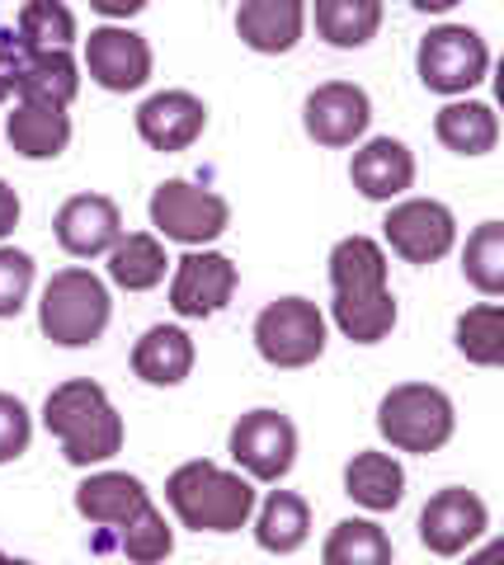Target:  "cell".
Listing matches in <instances>:
<instances>
[{
    "label": "cell",
    "instance_id": "d6a6232c",
    "mask_svg": "<svg viewBox=\"0 0 504 565\" xmlns=\"http://www.w3.org/2000/svg\"><path fill=\"white\" fill-rule=\"evenodd\" d=\"M33 288V259L14 245H0V316H20Z\"/></svg>",
    "mask_w": 504,
    "mask_h": 565
},
{
    "label": "cell",
    "instance_id": "e575fe53",
    "mask_svg": "<svg viewBox=\"0 0 504 565\" xmlns=\"http://www.w3.org/2000/svg\"><path fill=\"white\" fill-rule=\"evenodd\" d=\"M24 39L14 29H0V104L14 95V76H20V57H24Z\"/></svg>",
    "mask_w": 504,
    "mask_h": 565
},
{
    "label": "cell",
    "instance_id": "8d00e7d4",
    "mask_svg": "<svg viewBox=\"0 0 504 565\" xmlns=\"http://www.w3.org/2000/svg\"><path fill=\"white\" fill-rule=\"evenodd\" d=\"M99 14H109V20H128V14L147 10V0H90Z\"/></svg>",
    "mask_w": 504,
    "mask_h": 565
},
{
    "label": "cell",
    "instance_id": "9c48e42d",
    "mask_svg": "<svg viewBox=\"0 0 504 565\" xmlns=\"http://www.w3.org/2000/svg\"><path fill=\"white\" fill-rule=\"evenodd\" d=\"M232 457L250 481H283L298 462V429L283 411H250L232 429Z\"/></svg>",
    "mask_w": 504,
    "mask_h": 565
},
{
    "label": "cell",
    "instance_id": "d4e9b609",
    "mask_svg": "<svg viewBox=\"0 0 504 565\" xmlns=\"http://www.w3.org/2000/svg\"><path fill=\"white\" fill-rule=\"evenodd\" d=\"M311 533V509L302 494H292V490H274L265 504H259V519H255V542L265 546V552H278V556H288V552H298V546L307 542Z\"/></svg>",
    "mask_w": 504,
    "mask_h": 565
},
{
    "label": "cell",
    "instance_id": "9a60e30c",
    "mask_svg": "<svg viewBox=\"0 0 504 565\" xmlns=\"http://www.w3.org/2000/svg\"><path fill=\"white\" fill-rule=\"evenodd\" d=\"M52 232H57V245L66 255L95 259L124 236V212H118L114 199H104V193H76V199H66L57 207Z\"/></svg>",
    "mask_w": 504,
    "mask_h": 565
},
{
    "label": "cell",
    "instance_id": "ffe728a7",
    "mask_svg": "<svg viewBox=\"0 0 504 565\" xmlns=\"http://www.w3.org/2000/svg\"><path fill=\"white\" fill-rule=\"evenodd\" d=\"M151 494L147 486L128 471H99L90 481L76 486V509L81 519H90L95 527H124L137 509H147Z\"/></svg>",
    "mask_w": 504,
    "mask_h": 565
},
{
    "label": "cell",
    "instance_id": "f546056e",
    "mask_svg": "<svg viewBox=\"0 0 504 565\" xmlns=\"http://www.w3.org/2000/svg\"><path fill=\"white\" fill-rule=\"evenodd\" d=\"M462 274L485 297L504 292V226L500 222H481L472 232V241L462 250Z\"/></svg>",
    "mask_w": 504,
    "mask_h": 565
},
{
    "label": "cell",
    "instance_id": "7a4b0ae2",
    "mask_svg": "<svg viewBox=\"0 0 504 565\" xmlns=\"http://www.w3.org/2000/svg\"><path fill=\"white\" fill-rule=\"evenodd\" d=\"M43 424L62 444V457L72 467H95L124 448V419H118L109 392L90 377H72L52 386L43 401Z\"/></svg>",
    "mask_w": 504,
    "mask_h": 565
},
{
    "label": "cell",
    "instance_id": "603a6c76",
    "mask_svg": "<svg viewBox=\"0 0 504 565\" xmlns=\"http://www.w3.org/2000/svg\"><path fill=\"white\" fill-rule=\"evenodd\" d=\"M344 494L373 514H387L406 500V471L392 452H354V462L344 467Z\"/></svg>",
    "mask_w": 504,
    "mask_h": 565
},
{
    "label": "cell",
    "instance_id": "74e56055",
    "mask_svg": "<svg viewBox=\"0 0 504 565\" xmlns=\"http://www.w3.org/2000/svg\"><path fill=\"white\" fill-rule=\"evenodd\" d=\"M415 10H425V14H443V10H453V6H462V0H410Z\"/></svg>",
    "mask_w": 504,
    "mask_h": 565
},
{
    "label": "cell",
    "instance_id": "ba28073f",
    "mask_svg": "<svg viewBox=\"0 0 504 565\" xmlns=\"http://www.w3.org/2000/svg\"><path fill=\"white\" fill-rule=\"evenodd\" d=\"M151 226L165 241L207 245V241H217L232 226V207L213 189H199L189 180H165L161 189L151 193Z\"/></svg>",
    "mask_w": 504,
    "mask_h": 565
},
{
    "label": "cell",
    "instance_id": "484cf974",
    "mask_svg": "<svg viewBox=\"0 0 504 565\" xmlns=\"http://www.w3.org/2000/svg\"><path fill=\"white\" fill-rule=\"evenodd\" d=\"M165 269H170V259L161 250V241L147 236V232L118 236L109 245V278L128 292H151L156 282L165 278Z\"/></svg>",
    "mask_w": 504,
    "mask_h": 565
},
{
    "label": "cell",
    "instance_id": "4dcf8cb0",
    "mask_svg": "<svg viewBox=\"0 0 504 565\" xmlns=\"http://www.w3.org/2000/svg\"><path fill=\"white\" fill-rule=\"evenodd\" d=\"M14 33L29 43V47H72L76 39V14L62 6V0H29L20 10V24Z\"/></svg>",
    "mask_w": 504,
    "mask_h": 565
},
{
    "label": "cell",
    "instance_id": "8fae6325",
    "mask_svg": "<svg viewBox=\"0 0 504 565\" xmlns=\"http://www.w3.org/2000/svg\"><path fill=\"white\" fill-rule=\"evenodd\" d=\"M85 71H90L95 85H104V90H114V95L142 90L151 81V47L142 33L104 24L85 39Z\"/></svg>",
    "mask_w": 504,
    "mask_h": 565
},
{
    "label": "cell",
    "instance_id": "cb8c5ba5",
    "mask_svg": "<svg viewBox=\"0 0 504 565\" xmlns=\"http://www.w3.org/2000/svg\"><path fill=\"white\" fill-rule=\"evenodd\" d=\"M433 132H439V141L448 151L458 156H485L495 151L500 141V122H495V109L491 104H448V109H439V118H433Z\"/></svg>",
    "mask_w": 504,
    "mask_h": 565
},
{
    "label": "cell",
    "instance_id": "52a82bcc",
    "mask_svg": "<svg viewBox=\"0 0 504 565\" xmlns=\"http://www.w3.org/2000/svg\"><path fill=\"white\" fill-rule=\"evenodd\" d=\"M415 66H420V81L433 95H467L472 85L485 81V66H491V47L476 29L467 24H443L429 29L415 52Z\"/></svg>",
    "mask_w": 504,
    "mask_h": 565
},
{
    "label": "cell",
    "instance_id": "8992f818",
    "mask_svg": "<svg viewBox=\"0 0 504 565\" xmlns=\"http://www.w3.org/2000/svg\"><path fill=\"white\" fill-rule=\"evenodd\" d=\"M255 349L274 367H307L325 353V316L307 297H278L255 316Z\"/></svg>",
    "mask_w": 504,
    "mask_h": 565
},
{
    "label": "cell",
    "instance_id": "ac0fdd59",
    "mask_svg": "<svg viewBox=\"0 0 504 565\" xmlns=\"http://www.w3.org/2000/svg\"><path fill=\"white\" fill-rule=\"evenodd\" d=\"M307 29V0H240L236 10V33L240 43L278 57V52H292Z\"/></svg>",
    "mask_w": 504,
    "mask_h": 565
},
{
    "label": "cell",
    "instance_id": "1f68e13d",
    "mask_svg": "<svg viewBox=\"0 0 504 565\" xmlns=\"http://www.w3.org/2000/svg\"><path fill=\"white\" fill-rule=\"evenodd\" d=\"M118 552H124L128 561H165L170 552H175V537H170V527L161 519V509L147 504V509H137V514L118 527Z\"/></svg>",
    "mask_w": 504,
    "mask_h": 565
},
{
    "label": "cell",
    "instance_id": "30bf717a",
    "mask_svg": "<svg viewBox=\"0 0 504 565\" xmlns=\"http://www.w3.org/2000/svg\"><path fill=\"white\" fill-rule=\"evenodd\" d=\"M382 232H387V245L406 264H433V259H443L448 250H453L458 222L439 199H406V203H396L387 212Z\"/></svg>",
    "mask_w": 504,
    "mask_h": 565
},
{
    "label": "cell",
    "instance_id": "2e32d148",
    "mask_svg": "<svg viewBox=\"0 0 504 565\" xmlns=\"http://www.w3.org/2000/svg\"><path fill=\"white\" fill-rule=\"evenodd\" d=\"M207 128V109L189 90H161L137 109V132L151 151H189Z\"/></svg>",
    "mask_w": 504,
    "mask_h": 565
},
{
    "label": "cell",
    "instance_id": "83f0119b",
    "mask_svg": "<svg viewBox=\"0 0 504 565\" xmlns=\"http://www.w3.org/2000/svg\"><path fill=\"white\" fill-rule=\"evenodd\" d=\"M325 565H387L392 561V537L368 519H344L321 546Z\"/></svg>",
    "mask_w": 504,
    "mask_h": 565
},
{
    "label": "cell",
    "instance_id": "6da1fadb",
    "mask_svg": "<svg viewBox=\"0 0 504 565\" xmlns=\"http://www.w3.org/2000/svg\"><path fill=\"white\" fill-rule=\"evenodd\" d=\"M330 282H335V326L354 344H382L396 326V297L387 288V250L373 236H344L330 250Z\"/></svg>",
    "mask_w": 504,
    "mask_h": 565
},
{
    "label": "cell",
    "instance_id": "d590c367",
    "mask_svg": "<svg viewBox=\"0 0 504 565\" xmlns=\"http://www.w3.org/2000/svg\"><path fill=\"white\" fill-rule=\"evenodd\" d=\"M14 226H20V193L0 180V241H6Z\"/></svg>",
    "mask_w": 504,
    "mask_h": 565
},
{
    "label": "cell",
    "instance_id": "4316f807",
    "mask_svg": "<svg viewBox=\"0 0 504 565\" xmlns=\"http://www.w3.org/2000/svg\"><path fill=\"white\" fill-rule=\"evenodd\" d=\"M382 29V0H317V33L330 47H363Z\"/></svg>",
    "mask_w": 504,
    "mask_h": 565
},
{
    "label": "cell",
    "instance_id": "e0dca14e",
    "mask_svg": "<svg viewBox=\"0 0 504 565\" xmlns=\"http://www.w3.org/2000/svg\"><path fill=\"white\" fill-rule=\"evenodd\" d=\"M350 180L363 199L373 203H392L415 184V156L406 141L396 137H373L368 147L354 151V166H350Z\"/></svg>",
    "mask_w": 504,
    "mask_h": 565
},
{
    "label": "cell",
    "instance_id": "d6986e66",
    "mask_svg": "<svg viewBox=\"0 0 504 565\" xmlns=\"http://www.w3.org/2000/svg\"><path fill=\"white\" fill-rule=\"evenodd\" d=\"M6 137L24 161H57L66 151V141H72V118H66V109H57V104L24 99L20 109L6 118Z\"/></svg>",
    "mask_w": 504,
    "mask_h": 565
},
{
    "label": "cell",
    "instance_id": "836d02e7",
    "mask_svg": "<svg viewBox=\"0 0 504 565\" xmlns=\"http://www.w3.org/2000/svg\"><path fill=\"white\" fill-rule=\"evenodd\" d=\"M29 438H33V419L24 411V401L0 392V462H14V457H24L29 452Z\"/></svg>",
    "mask_w": 504,
    "mask_h": 565
},
{
    "label": "cell",
    "instance_id": "277c9868",
    "mask_svg": "<svg viewBox=\"0 0 504 565\" xmlns=\"http://www.w3.org/2000/svg\"><path fill=\"white\" fill-rule=\"evenodd\" d=\"M109 288L90 269H62L47 278L43 302H39V326L52 344L62 349H85L109 330Z\"/></svg>",
    "mask_w": 504,
    "mask_h": 565
},
{
    "label": "cell",
    "instance_id": "5bb4252c",
    "mask_svg": "<svg viewBox=\"0 0 504 565\" xmlns=\"http://www.w3.org/2000/svg\"><path fill=\"white\" fill-rule=\"evenodd\" d=\"M485 523H491V514H485L481 494L462 490V486H448V490H439L425 504L420 542L429 546L433 556H458V552H467V546L485 533Z\"/></svg>",
    "mask_w": 504,
    "mask_h": 565
},
{
    "label": "cell",
    "instance_id": "44dd1931",
    "mask_svg": "<svg viewBox=\"0 0 504 565\" xmlns=\"http://www.w3.org/2000/svg\"><path fill=\"white\" fill-rule=\"evenodd\" d=\"M76 90H81V76H76L72 52L66 47H24L20 76H14V95L66 109V104L76 99Z\"/></svg>",
    "mask_w": 504,
    "mask_h": 565
},
{
    "label": "cell",
    "instance_id": "5b68a950",
    "mask_svg": "<svg viewBox=\"0 0 504 565\" xmlns=\"http://www.w3.org/2000/svg\"><path fill=\"white\" fill-rule=\"evenodd\" d=\"M377 429L392 448L401 452H439L448 438L458 429V415H453V401L448 392L429 382H401L392 386L377 405Z\"/></svg>",
    "mask_w": 504,
    "mask_h": 565
},
{
    "label": "cell",
    "instance_id": "7402d4cb",
    "mask_svg": "<svg viewBox=\"0 0 504 565\" xmlns=\"http://www.w3.org/2000/svg\"><path fill=\"white\" fill-rule=\"evenodd\" d=\"M132 373L151 386H180L194 373V340L180 326H151L132 349Z\"/></svg>",
    "mask_w": 504,
    "mask_h": 565
},
{
    "label": "cell",
    "instance_id": "f1b7e54d",
    "mask_svg": "<svg viewBox=\"0 0 504 565\" xmlns=\"http://www.w3.org/2000/svg\"><path fill=\"white\" fill-rule=\"evenodd\" d=\"M458 349L467 363L500 367L504 363V311L500 302H481L458 316Z\"/></svg>",
    "mask_w": 504,
    "mask_h": 565
},
{
    "label": "cell",
    "instance_id": "4fadbf2b",
    "mask_svg": "<svg viewBox=\"0 0 504 565\" xmlns=\"http://www.w3.org/2000/svg\"><path fill=\"white\" fill-rule=\"evenodd\" d=\"M302 122H307L311 141H321V147H354L373 122V104L358 85L330 81V85H317V90L307 95Z\"/></svg>",
    "mask_w": 504,
    "mask_h": 565
},
{
    "label": "cell",
    "instance_id": "7c38bea8",
    "mask_svg": "<svg viewBox=\"0 0 504 565\" xmlns=\"http://www.w3.org/2000/svg\"><path fill=\"white\" fill-rule=\"evenodd\" d=\"M236 292V264L217 250H194L175 264V278H170V307H175L184 321H203V316H217L232 302Z\"/></svg>",
    "mask_w": 504,
    "mask_h": 565
},
{
    "label": "cell",
    "instance_id": "3957f363",
    "mask_svg": "<svg viewBox=\"0 0 504 565\" xmlns=\"http://www.w3.org/2000/svg\"><path fill=\"white\" fill-rule=\"evenodd\" d=\"M165 500L194 533H236L255 514V486L217 462H184L180 471H170Z\"/></svg>",
    "mask_w": 504,
    "mask_h": 565
}]
</instances>
